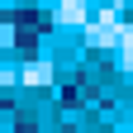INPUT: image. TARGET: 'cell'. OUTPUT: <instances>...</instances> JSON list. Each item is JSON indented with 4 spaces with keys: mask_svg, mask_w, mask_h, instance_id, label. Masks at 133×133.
Returning a JSON list of instances; mask_svg holds the SVG:
<instances>
[{
    "mask_svg": "<svg viewBox=\"0 0 133 133\" xmlns=\"http://www.w3.org/2000/svg\"><path fill=\"white\" fill-rule=\"evenodd\" d=\"M128 57H133V38H128Z\"/></svg>",
    "mask_w": 133,
    "mask_h": 133,
    "instance_id": "1",
    "label": "cell"
}]
</instances>
